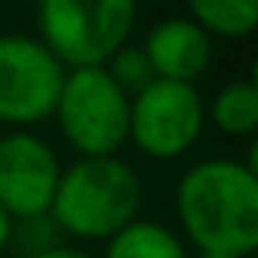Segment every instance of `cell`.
<instances>
[{"label": "cell", "instance_id": "12", "mask_svg": "<svg viewBox=\"0 0 258 258\" xmlns=\"http://www.w3.org/2000/svg\"><path fill=\"white\" fill-rule=\"evenodd\" d=\"M105 72L111 76V82L118 85L127 98H134L138 92H144V88L157 79L154 69H151V62H147V56H144V49H141V46H131V43L121 46V49L108 59Z\"/></svg>", "mask_w": 258, "mask_h": 258}, {"label": "cell", "instance_id": "6", "mask_svg": "<svg viewBox=\"0 0 258 258\" xmlns=\"http://www.w3.org/2000/svg\"><path fill=\"white\" fill-rule=\"evenodd\" d=\"M66 69L36 36H0V121L13 127L52 118Z\"/></svg>", "mask_w": 258, "mask_h": 258}, {"label": "cell", "instance_id": "4", "mask_svg": "<svg viewBox=\"0 0 258 258\" xmlns=\"http://www.w3.org/2000/svg\"><path fill=\"white\" fill-rule=\"evenodd\" d=\"M131 98L105 69L66 72L52 118L82 157H114L127 141Z\"/></svg>", "mask_w": 258, "mask_h": 258}, {"label": "cell", "instance_id": "5", "mask_svg": "<svg viewBox=\"0 0 258 258\" xmlns=\"http://www.w3.org/2000/svg\"><path fill=\"white\" fill-rule=\"evenodd\" d=\"M206 121V105L196 85L154 79L131 98L127 138L154 160H173L196 144Z\"/></svg>", "mask_w": 258, "mask_h": 258}, {"label": "cell", "instance_id": "13", "mask_svg": "<svg viewBox=\"0 0 258 258\" xmlns=\"http://www.w3.org/2000/svg\"><path fill=\"white\" fill-rule=\"evenodd\" d=\"M10 245H17L26 258H36V255L49 252V248L62 245V232H59V226L52 222V216L43 213V216H33V219H17L13 222Z\"/></svg>", "mask_w": 258, "mask_h": 258}, {"label": "cell", "instance_id": "8", "mask_svg": "<svg viewBox=\"0 0 258 258\" xmlns=\"http://www.w3.org/2000/svg\"><path fill=\"white\" fill-rule=\"evenodd\" d=\"M141 49L157 79L183 85H196L213 62V39L189 17H167L154 23Z\"/></svg>", "mask_w": 258, "mask_h": 258}, {"label": "cell", "instance_id": "15", "mask_svg": "<svg viewBox=\"0 0 258 258\" xmlns=\"http://www.w3.org/2000/svg\"><path fill=\"white\" fill-rule=\"evenodd\" d=\"M10 232H13V219L4 213V209H0V252L10 245Z\"/></svg>", "mask_w": 258, "mask_h": 258}, {"label": "cell", "instance_id": "3", "mask_svg": "<svg viewBox=\"0 0 258 258\" xmlns=\"http://www.w3.org/2000/svg\"><path fill=\"white\" fill-rule=\"evenodd\" d=\"M134 20L138 7L131 0H43L36 39L66 72L105 69L108 59L127 46Z\"/></svg>", "mask_w": 258, "mask_h": 258}, {"label": "cell", "instance_id": "1", "mask_svg": "<svg viewBox=\"0 0 258 258\" xmlns=\"http://www.w3.org/2000/svg\"><path fill=\"white\" fill-rule=\"evenodd\" d=\"M183 232L206 255L248 258L258 248V173L255 164L209 157L176 183Z\"/></svg>", "mask_w": 258, "mask_h": 258}, {"label": "cell", "instance_id": "11", "mask_svg": "<svg viewBox=\"0 0 258 258\" xmlns=\"http://www.w3.org/2000/svg\"><path fill=\"white\" fill-rule=\"evenodd\" d=\"M186 17L209 39L213 36L242 39L258 23V4L255 0H196V4H189Z\"/></svg>", "mask_w": 258, "mask_h": 258}, {"label": "cell", "instance_id": "10", "mask_svg": "<svg viewBox=\"0 0 258 258\" xmlns=\"http://www.w3.org/2000/svg\"><path fill=\"white\" fill-rule=\"evenodd\" d=\"M209 118L229 138H252L258 127V88L248 79L222 85L209 101Z\"/></svg>", "mask_w": 258, "mask_h": 258}, {"label": "cell", "instance_id": "9", "mask_svg": "<svg viewBox=\"0 0 258 258\" xmlns=\"http://www.w3.org/2000/svg\"><path fill=\"white\" fill-rule=\"evenodd\" d=\"M105 258H186L180 235L151 219H134L105 242Z\"/></svg>", "mask_w": 258, "mask_h": 258}, {"label": "cell", "instance_id": "2", "mask_svg": "<svg viewBox=\"0 0 258 258\" xmlns=\"http://www.w3.org/2000/svg\"><path fill=\"white\" fill-rule=\"evenodd\" d=\"M144 203L141 176L121 157H79L59 173L49 216L62 235L101 242L131 226Z\"/></svg>", "mask_w": 258, "mask_h": 258}, {"label": "cell", "instance_id": "7", "mask_svg": "<svg viewBox=\"0 0 258 258\" xmlns=\"http://www.w3.org/2000/svg\"><path fill=\"white\" fill-rule=\"evenodd\" d=\"M59 173L56 151L39 134L10 131L0 138V209L13 222L49 213Z\"/></svg>", "mask_w": 258, "mask_h": 258}, {"label": "cell", "instance_id": "14", "mask_svg": "<svg viewBox=\"0 0 258 258\" xmlns=\"http://www.w3.org/2000/svg\"><path fill=\"white\" fill-rule=\"evenodd\" d=\"M36 258H92V255L82 252V248H72V245H59V248H49V252H43Z\"/></svg>", "mask_w": 258, "mask_h": 258}, {"label": "cell", "instance_id": "16", "mask_svg": "<svg viewBox=\"0 0 258 258\" xmlns=\"http://www.w3.org/2000/svg\"><path fill=\"white\" fill-rule=\"evenodd\" d=\"M196 258H232V255H206V252H200Z\"/></svg>", "mask_w": 258, "mask_h": 258}]
</instances>
